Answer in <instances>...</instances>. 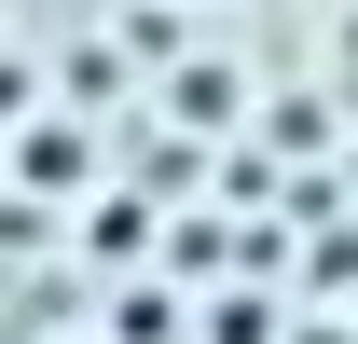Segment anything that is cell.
Masks as SVG:
<instances>
[]
</instances>
